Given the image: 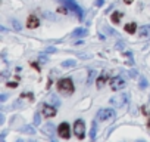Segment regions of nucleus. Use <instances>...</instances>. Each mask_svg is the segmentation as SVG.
Instances as JSON below:
<instances>
[{"label": "nucleus", "instance_id": "f257e3e1", "mask_svg": "<svg viewBox=\"0 0 150 142\" xmlns=\"http://www.w3.org/2000/svg\"><path fill=\"white\" fill-rule=\"evenodd\" d=\"M57 90H59L60 93H63V95H71V93H74L75 87H74L72 80H71V79L59 80V83H57Z\"/></svg>", "mask_w": 150, "mask_h": 142}, {"label": "nucleus", "instance_id": "f03ea898", "mask_svg": "<svg viewBox=\"0 0 150 142\" xmlns=\"http://www.w3.org/2000/svg\"><path fill=\"white\" fill-rule=\"evenodd\" d=\"M60 3H63L71 12H75L77 14V16L80 18V19H83V16H84V12H83V9L77 5V2L75 0H59Z\"/></svg>", "mask_w": 150, "mask_h": 142}, {"label": "nucleus", "instance_id": "7ed1b4c3", "mask_svg": "<svg viewBox=\"0 0 150 142\" xmlns=\"http://www.w3.org/2000/svg\"><path fill=\"white\" fill-rule=\"evenodd\" d=\"M97 120L99 121H113L115 120V111L110 108H103L97 113Z\"/></svg>", "mask_w": 150, "mask_h": 142}, {"label": "nucleus", "instance_id": "20e7f679", "mask_svg": "<svg viewBox=\"0 0 150 142\" xmlns=\"http://www.w3.org/2000/svg\"><path fill=\"white\" fill-rule=\"evenodd\" d=\"M127 102H128V95L127 93L115 95V96L110 98V105H113V107H124Z\"/></svg>", "mask_w": 150, "mask_h": 142}, {"label": "nucleus", "instance_id": "39448f33", "mask_svg": "<svg viewBox=\"0 0 150 142\" xmlns=\"http://www.w3.org/2000/svg\"><path fill=\"white\" fill-rule=\"evenodd\" d=\"M74 130H75V135H77L78 139H83L84 138V130H86V124L83 120H77L74 123Z\"/></svg>", "mask_w": 150, "mask_h": 142}, {"label": "nucleus", "instance_id": "423d86ee", "mask_svg": "<svg viewBox=\"0 0 150 142\" xmlns=\"http://www.w3.org/2000/svg\"><path fill=\"white\" fill-rule=\"evenodd\" d=\"M125 86H127V83H125V80H124L122 77H113V79L110 80V87H112L113 90L124 89Z\"/></svg>", "mask_w": 150, "mask_h": 142}, {"label": "nucleus", "instance_id": "0eeeda50", "mask_svg": "<svg viewBox=\"0 0 150 142\" xmlns=\"http://www.w3.org/2000/svg\"><path fill=\"white\" fill-rule=\"evenodd\" d=\"M57 133H59V136H60V138L68 139V138L71 136V132H69V124H68V123H62V124L59 126V129H57Z\"/></svg>", "mask_w": 150, "mask_h": 142}, {"label": "nucleus", "instance_id": "6e6552de", "mask_svg": "<svg viewBox=\"0 0 150 142\" xmlns=\"http://www.w3.org/2000/svg\"><path fill=\"white\" fill-rule=\"evenodd\" d=\"M41 113H43V115H46V117H53L54 114H56V107H52V105H43L41 107Z\"/></svg>", "mask_w": 150, "mask_h": 142}, {"label": "nucleus", "instance_id": "1a4fd4ad", "mask_svg": "<svg viewBox=\"0 0 150 142\" xmlns=\"http://www.w3.org/2000/svg\"><path fill=\"white\" fill-rule=\"evenodd\" d=\"M43 133L47 135V136H50V138H53L54 133H56V127H54L52 123H49V124H46V126L43 127Z\"/></svg>", "mask_w": 150, "mask_h": 142}, {"label": "nucleus", "instance_id": "9d476101", "mask_svg": "<svg viewBox=\"0 0 150 142\" xmlns=\"http://www.w3.org/2000/svg\"><path fill=\"white\" fill-rule=\"evenodd\" d=\"M40 24L38 18H35V15H30V18L27 19V27L28 28H37Z\"/></svg>", "mask_w": 150, "mask_h": 142}, {"label": "nucleus", "instance_id": "9b49d317", "mask_svg": "<svg viewBox=\"0 0 150 142\" xmlns=\"http://www.w3.org/2000/svg\"><path fill=\"white\" fill-rule=\"evenodd\" d=\"M138 34H140V37L150 39V24H149V25H143V27L138 30Z\"/></svg>", "mask_w": 150, "mask_h": 142}, {"label": "nucleus", "instance_id": "f8f14e48", "mask_svg": "<svg viewBox=\"0 0 150 142\" xmlns=\"http://www.w3.org/2000/svg\"><path fill=\"white\" fill-rule=\"evenodd\" d=\"M87 34H88L87 28H77L75 31H72L71 37H86Z\"/></svg>", "mask_w": 150, "mask_h": 142}, {"label": "nucleus", "instance_id": "ddd939ff", "mask_svg": "<svg viewBox=\"0 0 150 142\" xmlns=\"http://www.w3.org/2000/svg\"><path fill=\"white\" fill-rule=\"evenodd\" d=\"M96 71L94 70H88V80H87V85H91L93 83V80L96 79Z\"/></svg>", "mask_w": 150, "mask_h": 142}, {"label": "nucleus", "instance_id": "4468645a", "mask_svg": "<svg viewBox=\"0 0 150 142\" xmlns=\"http://www.w3.org/2000/svg\"><path fill=\"white\" fill-rule=\"evenodd\" d=\"M135 30H137V24H134V22L125 25V31H128V33H135Z\"/></svg>", "mask_w": 150, "mask_h": 142}, {"label": "nucleus", "instance_id": "2eb2a0df", "mask_svg": "<svg viewBox=\"0 0 150 142\" xmlns=\"http://www.w3.org/2000/svg\"><path fill=\"white\" fill-rule=\"evenodd\" d=\"M21 132L28 133V135H34V133H35V130H34V127H33V126H24V127L21 129Z\"/></svg>", "mask_w": 150, "mask_h": 142}, {"label": "nucleus", "instance_id": "dca6fc26", "mask_svg": "<svg viewBox=\"0 0 150 142\" xmlns=\"http://www.w3.org/2000/svg\"><path fill=\"white\" fill-rule=\"evenodd\" d=\"M63 68H68V67H74L75 65V61L74 59H68V61H63L62 64H60Z\"/></svg>", "mask_w": 150, "mask_h": 142}, {"label": "nucleus", "instance_id": "f3484780", "mask_svg": "<svg viewBox=\"0 0 150 142\" xmlns=\"http://www.w3.org/2000/svg\"><path fill=\"white\" fill-rule=\"evenodd\" d=\"M121 18H122V14H119V12H115V14L112 15V21H113V22H118Z\"/></svg>", "mask_w": 150, "mask_h": 142}, {"label": "nucleus", "instance_id": "a211bd4d", "mask_svg": "<svg viewBox=\"0 0 150 142\" xmlns=\"http://www.w3.org/2000/svg\"><path fill=\"white\" fill-rule=\"evenodd\" d=\"M138 86H140V89H146V87H147V80H146L144 77H141V79H140Z\"/></svg>", "mask_w": 150, "mask_h": 142}, {"label": "nucleus", "instance_id": "6ab92c4d", "mask_svg": "<svg viewBox=\"0 0 150 142\" xmlns=\"http://www.w3.org/2000/svg\"><path fill=\"white\" fill-rule=\"evenodd\" d=\"M90 138H91V139H94V138H96V123H94V121L91 123V132H90Z\"/></svg>", "mask_w": 150, "mask_h": 142}, {"label": "nucleus", "instance_id": "aec40b11", "mask_svg": "<svg viewBox=\"0 0 150 142\" xmlns=\"http://www.w3.org/2000/svg\"><path fill=\"white\" fill-rule=\"evenodd\" d=\"M12 25H13V28H15V30H21V28H22L18 19H12Z\"/></svg>", "mask_w": 150, "mask_h": 142}, {"label": "nucleus", "instance_id": "412c9836", "mask_svg": "<svg viewBox=\"0 0 150 142\" xmlns=\"http://www.w3.org/2000/svg\"><path fill=\"white\" fill-rule=\"evenodd\" d=\"M43 16L44 18H49V19H54V15H52L50 12H43Z\"/></svg>", "mask_w": 150, "mask_h": 142}, {"label": "nucleus", "instance_id": "4be33fe9", "mask_svg": "<svg viewBox=\"0 0 150 142\" xmlns=\"http://www.w3.org/2000/svg\"><path fill=\"white\" fill-rule=\"evenodd\" d=\"M34 123H35V126L40 124V113H35V115H34Z\"/></svg>", "mask_w": 150, "mask_h": 142}, {"label": "nucleus", "instance_id": "5701e85b", "mask_svg": "<svg viewBox=\"0 0 150 142\" xmlns=\"http://www.w3.org/2000/svg\"><path fill=\"white\" fill-rule=\"evenodd\" d=\"M52 101L54 102V105H56V107H59V105H60V102H59V99H57V98H56L54 95H52Z\"/></svg>", "mask_w": 150, "mask_h": 142}, {"label": "nucleus", "instance_id": "b1692460", "mask_svg": "<svg viewBox=\"0 0 150 142\" xmlns=\"http://www.w3.org/2000/svg\"><path fill=\"white\" fill-rule=\"evenodd\" d=\"M46 52H50V53H54V52H56V47H53V46H49V47L46 49Z\"/></svg>", "mask_w": 150, "mask_h": 142}, {"label": "nucleus", "instance_id": "393cba45", "mask_svg": "<svg viewBox=\"0 0 150 142\" xmlns=\"http://www.w3.org/2000/svg\"><path fill=\"white\" fill-rule=\"evenodd\" d=\"M38 62H40V64H46V62H47V58H46V56H40V58H38Z\"/></svg>", "mask_w": 150, "mask_h": 142}, {"label": "nucleus", "instance_id": "a878e982", "mask_svg": "<svg viewBox=\"0 0 150 142\" xmlns=\"http://www.w3.org/2000/svg\"><path fill=\"white\" fill-rule=\"evenodd\" d=\"M103 82H105V79H103V77H100V79L97 80V86H99V87H102V86H103Z\"/></svg>", "mask_w": 150, "mask_h": 142}, {"label": "nucleus", "instance_id": "bb28decb", "mask_svg": "<svg viewBox=\"0 0 150 142\" xmlns=\"http://www.w3.org/2000/svg\"><path fill=\"white\" fill-rule=\"evenodd\" d=\"M103 3H105V0H96V5L97 6H103Z\"/></svg>", "mask_w": 150, "mask_h": 142}, {"label": "nucleus", "instance_id": "cd10ccee", "mask_svg": "<svg viewBox=\"0 0 150 142\" xmlns=\"http://www.w3.org/2000/svg\"><path fill=\"white\" fill-rule=\"evenodd\" d=\"M8 86H11V87H16L18 83H8Z\"/></svg>", "mask_w": 150, "mask_h": 142}, {"label": "nucleus", "instance_id": "c85d7f7f", "mask_svg": "<svg viewBox=\"0 0 150 142\" xmlns=\"http://www.w3.org/2000/svg\"><path fill=\"white\" fill-rule=\"evenodd\" d=\"M6 98H8V95H5V93H3L2 96H0V99H2V101H6Z\"/></svg>", "mask_w": 150, "mask_h": 142}, {"label": "nucleus", "instance_id": "c756f323", "mask_svg": "<svg viewBox=\"0 0 150 142\" xmlns=\"http://www.w3.org/2000/svg\"><path fill=\"white\" fill-rule=\"evenodd\" d=\"M129 76H131V77H135V71H134V70H131V73H129Z\"/></svg>", "mask_w": 150, "mask_h": 142}, {"label": "nucleus", "instance_id": "7c9ffc66", "mask_svg": "<svg viewBox=\"0 0 150 142\" xmlns=\"http://www.w3.org/2000/svg\"><path fill=\"white\" fill-rule=\"evenodd\" d=\"M124 2H125L127 5H129V3H132V0H124Z\"/></svg>", "mask_w": 150, "mask_h": 142}]
</instances>
